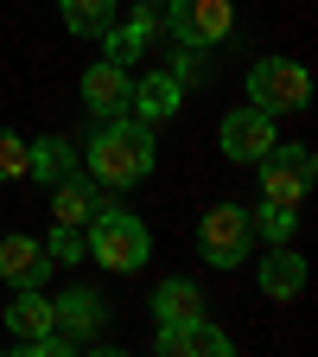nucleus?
I'll return each mask as SVG.
<instances>
[{
    "mask_svg": "<svg viewBox=\"0 0 318 357\" xmlns=\"http://www.w3.org/2000/svg\"><path fill=\"white\" fill-rule=\"evenodd\" d=\"M83 160H89V172L102 178V185H141V178L153 172V160H159V147H153V121H141V115H109L96 134H89V147H83Z\"/></svg>",
    "mask_w": 318,
    "mask_h": 357,
    "instance_id": "nucleus-1",
    "label": "nucleus"
},
{
    "mask_svg": "<svg viewBox=\"0 0 318 357\" xmlns=\"http://www.w3.org/2000/svg\"><path fill=\"white\" fill-rule=\"evenodd\" d=\"M83 243H89V255H96L109 275H141L147 255H153L147 223L134 217V211H121V204H109V211L89 217V223H83Z\"/></svg>",
    "mask_w": 318,
    "mask_h": 357,
    "instance_id": "nucleus-2",
    "label": "nucleus"
},
{
    "mask_svg": "<svg viewBox=\"0 0 318 357\" xmlns=\"http://www.w3.org/2000/svg\"><path fill=\"white\" fill-rule=\"evenodd\" d=\"M248 102L267 109V115H293V109H305V102H312V77H305V64H299V58H261V64L248 70Z\"/></svg>",
    "mask_w": 318,
    "mask_h": 357,
    "instance_id": "nucleus-3",
    "label": "nucleus"
},
{
    "mask_svg": "<svg viewBox=\"0 0 318 357\" xmlns=\"http://www.w3.org/2000/svg\"><path fill=\"white\" fill-rule=\"evenodd\" d=\"M230 26H236V7H230V0H166V32L178 45H191V52L223 45Z\"/></svg>",
    "mask_w": 318,
    "mask_h": 357,
    "instance_id": "nucleus-4",
    "label": "nucleus"
},
{
    "mask_svg": "<svg viewBox=\"0 0 318 357\" xmlns=\"http://www.w3.org/2000/svg\"><path fill=\"white\" fill-rule=\"evenodd\" d=\"M255 166H261V198L267 204H293V211H299V198L312 192V178H318V160L299 141L293 147H267Z\"/></svg>",
    "mask_w": 318,
    "mask_h": 357,
    "instance_id": "nucleus-5",
    "label": "nucleus"
},
{
    "mask_svg": "<svg viewBox=\"0 0 318 357\" xmlns=\"http://www.w3.org/2000/svg\"><path fill=\"white\" fill-rule=\"evenodd\" d=\"M248 243H255V223H248L242 204H216V211H204V223H198V249H204L210 268H223V275H230L236 261H248Z\"/></svg>",
    "mask_w": 318,
    "mask_h": 357,
    "instance_id": "nucleus-6",
    "label": "nucleus"
},
{
    "mask_svg": "<svg viewBox=\"0 0 318 357\" xmlns=\"http://www.w3.org/2000/svg\"><path fill=\"white\" fill-rule=\"evenodd\" d=\"M216 141H223V153H230V160H242V166H255L267 147H274V115H267V109H230V115H223V128H216Z\"/></svg>",
    "mask_w": 318,
    "mask_h": 357,
    "instance_id": "nucleus-7",
    "label": "nucleus"
},
{
    "mask_svg": "<svg viewBox=\"0 0 318 357\" xmlns=\"http://www.w3.org/2000/svg\"><path fill=\"white\" fill-rule=\"evenodd\" d=\"M153 344H159L166 357H230V332L210 326L204 312H191V319H166Z\"/></svg>",
    "mask_w": 318,
    "mask_h": 357,
    "instance_id": "nucleus-8",
    "label": "nucleus"
},
{
    "mask_svg": "<svg viewBox=\"0 0 318 357\" xmlns=\"http://www.w3.org/2000/svg\"><path fill=\"white\" fill-rule=\"evenodd\" d=\"M83 102H89V115H96V121L127 115V102H134V77H127V64H115V58L89 64V70H83Z\"/></svg>",
    "mask_w": 318,
    "mask_h": 357,
    "instance_id": "nucleus-9",
    "label": "nucleus"
},
{
    "mask_svg": "<svg viewBox=\"0 0 318 357\" xmlns=\"http://www.w3.org/2000/svg\"><path fill=\"white\" fill-rule=\"evenodd\" d=\"M51 249H45L38 236H0V281L7 287H45V275H51Z\"/></svg>",
    "mask_w": 318,
    "mask_h": 357,
    "instance_id": "nucleus-10",
    "label": "nucleus"
},
{
    "mask_svg": "<svg viewBox=\"0 0 318 357\" xmlns=\"http://www.w3.org/2000/svg\"><path fill=\"white\" fill-rule=\"evenodd\" d=\"M102 319H109V306L89 294V287H70L64 300H51V332H58V338H70V351L96 338V332H102Z\"/></svg>",
    "mask_w": 318,
    "mask_h": 357,
    "instance_id": "nucleus-11",
    "label": "nucleus"
},
{
    "mask_svg": "<svg viewBox=\"0 0 318 357\" xmlns=\"http://www.w3.org/2000/svg\"><path fill=\"white\" fill-rule=\"evenodd\" d=\"M153 26H159V0H147V7H134V20H127V26L115 20V26L102 32V45H109V58H115V64H127V58H141V52H147V38H153Z\"/></svg>",
    "mask_w": 318,
    "mask_h": 357,
    "instance_id": "nucleus-12",
    "label": "nucleus"
},
{
    "mask_svg": "<svg viewBox=\"0 0 318 357\" xmlns=\"http://www.w3.org/2000/svg\"><path fill=\"white\" fill-rule=\"evenodd\" d=\"M178 96H185V83H178L172 70H153V77H141L134 83V115L141 121H166V115H178Z\"/></svg>",
    "mask_w": 318,
    "mask_h": 357,
    "instance_id": "nucleus-13",
    "label": "nucleus"
},
{
    "mask_svg": "<svg viewBox=\"0 0 318 357\" xmlns=\"http://www.w3.org/2000/svg\"><path fill=\"white\" fill-rule=\"evenodd\" d=\"M109 204H115L109 192L83 185V178L70 172V178H58V198H51V217H58V223H77V230H83V223L96 217V211H109Z\"/></svg>",
    "mask_w": 318,
    "mask_h": 357,
    "instance_id": "nucleus-14",
    "label": "nucleus"
},
{
    "mask_svg": "<svg viewBox=\"0 0 318 357\" xmlns=\"http://www.w3.org/2000/svg\"><path fill=\"white\" fill-rule=\"evenodd\" d=\"M299 287H305V261H299L287 243H274V249H267V261H261V294H267V300H299Z\"/></svg>",
    "mask_w": 318,
    "mask_h": 357,
    "instance_id": "nucleus-15",
    "label": "nucleus"
},
{
    "mask_svg": "<svg viewBox=\"0 0 318 357\" xmlns=\"http://www.w3.org/2000/svg\"><path fill=\"white\" fill-rule=\"evenodd\" d=\"M77 172V147L64 141V134H45V141L26 147V178H45V185H58V178Z\"/></svg>",
    "mask_w": 318,
    "mask_h": 357,
    "instance_id": "nucleus-16",
    "label": "nucleus"
},
{
    "mask_svg": "<svg viewBox=\"0 0 318 357\" xmlns=\"http://www.w3.org/2000/svg\"><path fill=\"white\" fill-rule=\"evenodd\" d=\"M7 332H13L19 344L45 338V332H51V300H45L38 287H13V306H7Z\"/></svg>",
    "mask_w": 318,
    "mask_h": 357,
    "instance_id": "nucleus-17",
    "label": "nucleus"
},
{
    "mask_svg": "<svg viewBox=\"0 0 318 357\" xmlns=\"http://www.w3.org/2000/svg\"><path fill=\"white\" fill-rule=\"evenodd\" d=\"M58 13H64V26H70L77 38H102L121 7H115V0H58Z\"/></svg>",
    "mask_w": 318,
    "mask_h": 357,
    "instance_id": "nucleus-18",
    "label": "nucleus"
},
{
    "mask_svg": "<svg viewBox=\"0 0 318 357\" xmlns=\"http://www.w3.org/2000/svg\"><path fill=\"white\" fill-rule=\"evenodd\" d=\"M153 312H159V326L166 319H191V312H204V294H198V281H159L153 287Z\"/></svg>",
    "mask_w": 318,
    "mask_h": 357,
    "instance_id": "nucleus-19",
    "label": "nucleus"
},
{
    "mask_svg": "<svg viewBox=\"0 0 318 357\" xmlns=\"http://www.w3.org/2000/svg\"><path fill=\"white\" fill-rule=\"evenodd\" d=\"M248 223L267 236V243H293V230H299V211L293 204H261V211H248Z\"/></svg>",
    "mask_w": 318,
    "mask_h": 357,
    "instance_id": "nucleus-20",
    "label": "nucleus"
},
{
    "mask_svg": "<svg viewBox=\"0 0 318 357\" xmlns=\"http://www.w3.org/2000/svg\"><path fill=\"white\" fill-rule=\"evenodd\" d=\"M45 249H51V261H83V255H89V243H83V230H77V223H58Z\"/></svg>",
    "mask_w": 318,
    "mask_h": 357,
    "instance_id": "nucleus-21",
    "label": "nucleus"
},
{
    "mask_svg": "<svg viewBox=\"0 0 318 357\" xmlns=\"http://www.w3.org/2000/svg\"><path fill=\"white\" fill-rule=\"evenodd\" d=\"M0 178H26V141L13 128H0Z\"/></svg>",
    "mask_w": 318,
    "mask_h": 357,
    "instance_id": "nucleus-22",
    "label": "nucleus"
}]
</instances>
